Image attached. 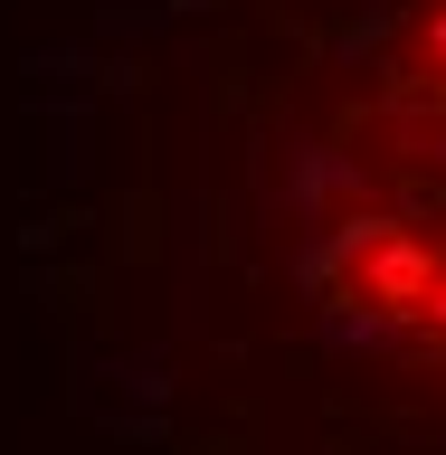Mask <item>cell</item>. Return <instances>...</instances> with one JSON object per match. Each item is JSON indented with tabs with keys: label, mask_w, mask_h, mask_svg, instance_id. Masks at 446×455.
I'll return each mask as SVG.
<instances>
[{
	"label": "cell",
	"mask_w": 446,
	"mask_h": 455,
	"mask_svg": "<svg viewBox=\"0 0 446 455\" xmlns=\"http://www.w3.org/2000/svg\"><path fill=\"white\" fill-rule=\"evenodd\" d=\"M352 76L313 294L380 370L446 389V0H380Z\"/></svg>",
	"instance_id": "6da1fadb"
}]
</instances>
